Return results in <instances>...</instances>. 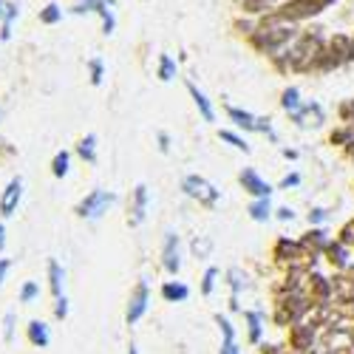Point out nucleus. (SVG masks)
Listing matches in <instances>:
<instances>
[{
    "instance_id": "obj_1",
    "label": "nucleus",
    "mask_w": 354,
    "mask_h": 354,
    "mask_svg": "<svg viewBox=\"0 0 354 354\" xmlns=\"http://www.w3.org/2000/svg\"><path fill=\"white\" fill-rule=\"evenodd\" d=\"M111 201H113L111 193H105V190H94V193H88V196L80 201L77 213H80L82 218H100V216L108 210V204H111Z\"/></svg>"
},
{
    "instance_id": "obj_2",
    "label": "nucleus",
    "mask_w": 354,
    "mask_h": 354,
    "mask_svg": "<svg viewBox=\"0 0 354 354\" xmlns=\"http://www.w3.org/2000/svg\"><path fill=\"white\" fill-rule=\"evenodd\" d=\"M185 193L198 198V201H204V204L218 201V190L207 179H201V176H187V179H185Z\"/></svg>"
},
{
    "instance_id": "obj_3",
    "label": "nucleus",
    "mask_w": 354,
    "mask_h": 354,
    "mask_svg": "<svg viewBox=\"0 0 354 354\" xmlns=\"http://www.w3.org/2000/svg\"><path fill=\"white\" fill-rule=\"evenodd\" d=\"M20 196H23V182L20 179H12L6 185V190H3V196H0V216H3V218L15 216L17 204H20Z\"/></svg>"
},
{
    "instance_id": "obj_4",
    "label": "nucleus",
    "mask_w": 354,
    "mask_h": 354,
    "mask_svg": "<svg viewBox=\"0 0 354 354\" xmlns=\"http://www.w3.org/2000/svg\"><path fill=\"white\" fill-rule=\"evenodd\" d=\"M145 309H147V283H139L128 306V323H136L145 315Z\"/></svg>"
},
{
    "instance_id": "obj_5",
    "label": "nucleus",
    "mask_w": 354,
    "mask_h": 354,
    "mask_svg": "<svg viewBox=\"0 0 354 354\" xmlns=\"http://www.w3.org/2000/svg\"><path fill=\"white\" fill-rule=\"evenodd\" d=\"M329 0H298V3L286 6V17H304V15H315L326 6Z\"/></svg>"
},
{
    "instance_id": "obj_6",
    "label": "nucleus",
    "mask_w": 354,
    "mask_h": 354,
    "mask_svg": "<svg viewBox=\"0 0 354 354\" xmlns=\"http://www.w3.org/2000/svg\"><path fill=\"white\" fill-rule=\"evenodd\" d=\"M241 182H244V187H247L250 193H255V196H261V198H267V196L272 193V187H270L267 182H261L255 170H244V173H241Z\"/></svg>"
},
{
    "instance_id": "obj_7",
    "label": "nucleus",
    "mask_w": 354,
    "mask_h": 354,
    "mask_svg": "<svg viewBox=\"0 0 354 354\" xmlns=\"http://www.w3.org/2000/svg\"><path fill=\"white\" fill-rule=\"evenodd\" d=\"M165 270L167 272L179 270V239L173 232H167V241H165Z\"/></svg>"
},
{
    "instance_id": "obj_8",
    "label": "nucleus",
    "mask_w": 354,
    "mask_h": 354,
    "mask_svg": "<svg viewBox=\"0 0 354 354\" xmlns=\"http://www.w3.org/2000/svg\"><path fill=\"white\" fill-rule=\"evenodd\" d=\"M230 116H232V120L239 122L241 128H247V131H270L267 122L255 120V116H250V113H244V111H239V108H230Z\"/></svg>"
},
{
    "instance_id": "obj_9",
    "label": "nucleus",
    "mask_w": 354,
    "mask_h": 354,
    "mask_svg": "<svg viewBox=\"0 0 354 354\" xmlns=\"http://www.w3.org/2000/svg\"><path fill=\"white\" fill-rule=\"evenodd\" d=\"M28 340H32V346H37V348H46L48 340H51L46 323H40V320H32V323H28Z\"/></svg>"
},
{
    "instance_id": "obj_10",
    "label": "nucleus",
    "mask_w": 354,
    "mask_h": 354,
    "mask_svg": "<svg viewBox=\"0 0 354 354\" xmlns=\"http://www.w3.org/2000/svg\"><path fill=\"white\" fill-rule=\"evenodd\" d=\"M145 207H147V187L139 185L136 193H133V216H131V224H142V218H145Z\"/></svg>"
},
{
    "instance_id": "obj_11",
    "label": "nucleus",
    "mask_w": 354,
    "mask_h": 354,
    "mask_svg": "<svg viewBox=\"0 0 354 354\" xmlns=\"http://www.w3.org/2000/svg\"><path fill=\"white\" fill-rule=\"evenodd\" d=\"M48 278H51V292L60 298L63 295V270H60V263L57 261H48Z\"/></svg>"
},
{
    "instance_id": "obj_12",
    "label": "nucleus",
    "mask_w": 354,
    "mask_h": 354,
    "mask_svg": "<svg viewBox=\"0 0 354 354\" xmlns=\"http://www.w3.org/2000/svg\"><path fill=\"white\" fill-rule=\"evenodd\" d=\"M190 88V94H193V100H196V105L201 108V116H204V120H207V122H213V108H210V102H207V97H204L201 91H198V88L196 85H187Z\"/></svg>"
},
{
    "instance_id": "obj_13",
    "label": "nucleus",
    "mask_w": 354,
    "mask_h": 354,
    "mask_svg": "<svg viewBox=\"0 0 354 354\" xmlns=\"http://www.w3.org/2000/svg\"><path fill=\"white\" fill-rule=\"evenodd\" d=\"M162 295L167 301H185L187 295H190V289L187 286H182V283H167L165 289H162Z\"/></svg>"
},
{
    "instance_id": "obj_14",
    "label": "nucleus",
    "mask_w": 354,
    "mask_h": 354,
    "mask_svg": "<svg viewBox=\"0 0 354 354\" xmlns=\"http://www.w3.org/2000/svg\"><path fill=\"white\" fill-rule=\"evenodd\" d=\"M94 147H97V136H85V139L80 142V156H82L85 162H94V159H97Z\"/></svg>"
},
{
    "instance_id": "obj_15",
    "label": "nucleus",
    "mask_w": 354,
    "mask_h": 354,
    "mask_svg": "<svg viewBox=\"0 0 354 354\" xmlns=\"http://www.w3.org/2000/svg\"><path fill=\"white\" fill-rule=\"evenodd\" d=\"M51 173L57 176V179H63V176L68 173V153L66 151H60L54 156V162H51Z\"/></svg>"
},
{
    "instance_id": "obj_16",
    "label": "nucleus",
    "mask_w": 354,
    "mask_h": 354,
    "mask_svg": "<svg viewBox=\"0 0 354 354\" xmlns=\"http://www.w3.org/2000/svg\"><path fill=\"white\" fill-rule=\"evenodd\" d=\"M40 295V286L35 283V281H28V283H23V289H20V304H32L35 298Z\"/></svg>"
},
{
    "instance_id": "obj_17",
    "label": "nucleus",
    "mask_w": 354,
    "mask_h": 354,
    "mask_svg": "<svg viewBox=\"0 0 354 354\" xmlns=\"http://www.w3.org/2000/svg\"><path fill=\"white\" fill-rule=\"evenodd\" d=\"M60 17H63V12H60V6H57V3H48V6L40 12V20H43V23H48V26H51V23H57Z\"/></svg>"
},
{
    "instance_id": "obj_18",
    "label": "nucleus",
    "mask_w": 354,
    "mask_h": 354,
    "mask_svg": "<svg viewBox=\"0 0 354 354\" xmlns=\"http://www.w3.org/2000/svg\"><path fill=\"white\" fill-rule=\"evenodd\" d=\"M173 74H176V66H173V60H170V57H162L159 77H162V80H173Z\"/></svg>"
},
{
    "instance_id": "obj_19",
    "label": "nucleus",
    "mask_w": 354,
    "mask_h": 354,
    "mask_svg": "<svg viewBox=\"0 0 354 354\" xmlns=\"http://www.w3.org/2000/svg\"><path fill=\"white\" fill-rule=\"evenodd\" d=\"M283 108L292 111V113L298 111V91H295V88H289V91L283 94Z\"/></svg>"
},
{
    "instance_id": "obj_20",
    "label": "nucleus",
    "mask_w": 354,
    "mask_h": 354,
    "mask_svg": "<svg viewBox=\"0 0 354 354\" xmlns=\"http://www.w3.org/2000/svg\"><path fill=\"white\" fill-rule=\"evenodd\" d=\"M267 216H270V201H258V204H252V218L263 221Z\"/></svg>"
},
{
    "instance_id": "obj_21",
    "label": "nucleus",
    "mask_w": 354,
    "mask_h": 354,
    "mask_svg": "<svg viewBox=\"0 0 354 354\" xmlns=\"http://www.w3.org/2000/svg\"><path fill=\"white\" fill-rule=\"evenodd\" d=\"M3 326H6V329H3V337H6V340H12V337H15V312H9V315H6Z\"/></svg>"
},
{
    "instance_id": "obj_22",
    "label": "nucleus",
    "mask_w": 354,
    "mask_h": 354,
    "mask_svg": "<svg viewBox=\"0 0 354 354\" xmlns=\"http://www.w3.org/2000/svg\"><path fill=\"white\" fill-rule=\"evenodd\" d=\"M91 82L94 85L102 82V60H91Z\"/></svg>"
},
{
    "instance_id": "obj_23",
    "label": "nucleus",
    "mask_w": 354,
    "mask_h": 354,
    "mask_svg": "<svg viewBox=\"0 0 354 354\" xmlns=\"http://www.w3.org/2000/svg\"><path fill=\"white\" fill-rule=\"evenodd\" d=\"M54 315H57V317H66V315H68V301H66V295H60V298H57Z\"/></svg>"
},
{
    "instance_id": "obj_24",
    "label": "nucleus",
    "mask_w": 354,
    "mask_h": 354,
    "mask_svg": "<svg viewBox=\"0 0 354 354\" xmlns=\"http://www.w3.org/2000/svg\"><path fill=\"white\" fill-rule=\"evenodd\" d=\"M221 139H227L230 145H235V147H239V151H250V147H247V145H244L239 136H232V133H221Z\"/></svg>"
},
{
    "instance_id": "obj_25",
    "label": "nucleus",
    "mask_w": 354,
    "mask_h": 354,
    "mask_svg": "<svg viewBox=\"0 0 354 354\" xmlns=\"http://www.w3.org/2000/svg\"><path fill=\"white\" fill-rule=\"evenodd\" d=\"M258 315H250V335H252V340H258V335H261V326H258Z\"/></svg>"
},
{
    "instance_id": "obj_26",
    "label": "nucleus",
    "mask_w": 354,
    "mask_h": 354,
    "mask_svg": "<svg viewBox=\"0 0 354 354\" xmlns=\"http://www.w3.org/2000/svg\"><path fill=\"white\" fill-rule=\"evenodd\" d=\"M213 281H216V270H210L207 275H204V295L213 292Z\"/></svg>"
},
{
    "instance_id": "obj_27",
    "label": "nucleus",
    "mask_w": 354,
    "mask_h": 354,
    "mask_svg": "<svg viewBox=\"0 0 354 354\" xmlns=\"http://www.w3.org/2000/svg\"><path fill=\"white\" fill-rule=\"evenodd\" d=\"M9 270H12V261L9 258H0V283H3V278H6Z\"/></svg>"
},
{
    "instance_id": "obj_28",
    "label": "nucleus",
    "mask_w": 354,
    "mask_h": 354,
    "mask_svg": "<svg viewBox=\"0 0 354 354\" xmlns=\"http://www.w3.org/2000/svg\"><path fill=\"white\" fill-rule=\"evenodd\" d=\"M221 354H239V351H235V346H232V340H224V348H221Z\"/></svg>"
},
{
    "instance_id": "obj_29",
    "label": "nucleus",
    "mask_w": 354,
    "mask_h": 354,
    "mask_svg": "<svg viewBox=\"0 0 354 354\" xmlns=\"http://www.w3.org/2000/svg\"><path fill=\"white\" fill-rule=\"evenodd\" d=\"M6 9H9V3H3V0H0V20L6 17Z\"/></svg>"
},
{
    "instance_id": "obj_30",
    "label": "nucleus",
    "mask_w": 354,
    "mask_h": 354,
    "mask_svg": "<svg viewBox=\"0 0 354 354\" xmlns=\"http://www.w3.org/2000/svg\"><path fill=\"white\" fill-rule=\"evenodd\" d=\"M3 232H6V227L0 224V247H3Z\"/></svg>"
},
{
    "instance_id": "obj_31",
    "label": "nucleus",
    "mask_w": 354,
    "mask_h": 354,
    "mask_svg": "<svg viewBox=\"0 0 354 354\" xmlns=\"http://www.w3.org/2000/svg\"><path fill=\"white\" fill-rule=\"evenodd\" d=\"M128 354H139V351H136V348H133V346H131V351H128Z\"/></svg>"
}]
</instances>
